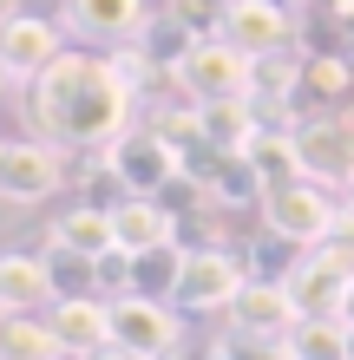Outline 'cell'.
<instances>
[{
	"mask_svg": "<svg viewBox=\"0 0 354 360\" xmlns=\"http://www.w3.org/2000/svg\"><path fill=\"white\" fill-rule=\"evenodd\" d=\"M132 112H138V92L125 86V72L112 59L59 53L33 79V124L59 151H106L112 138L132 131Z\"/></svg>",
	"mask_w": 354,
	"mask_h": 360,
	"instance_id": "6da1fadb",
	"label": "cell"
},
{
	"mask_svg": "<svg viewBox=\"0 0 354 360\" xmlns=\"http://www.w3.org/2000/svg\"><path fill=\"white\" fill-rule=\"evenodd\" d=\"M249 79H256V59L243 46H230L223 33H203L184 46V59L171 66V86L191 105H223V98H249Z\"/></svg>",
	"mask_w": 354,
	"mask_h": 360,
	"instance_id": "7a4b0ae2",
	"label": "cell"
},
{
	"mask_svg": "<svg viewBox=\"0 0 354 360\" xmlns=\"http://www.w3.org/2000/svg\"><path fill=\"white\" fill-rule=\"evenodd\" d=\"M335 217H341V197H335L328 184H315V177L276 184V190L263 197V229H269L276 243H296V249H315V243H328Z\"/></svg>",
	"mask_w": 354,
	"mask_h": 360,
	"instance_id": "3957f363",
	"label": "cell"
},
{
	"mask_svg": "<svg viewBox=\"0 0 354 360\" xmlns=\"http://www.w3.org/2000/svg\"><path fill=\"white\" fill-rule=\"evenodd\" d=\"M106 164L118 171L125 197H164V190L184 177V151L158 131V124H132L125 138H112L106 144Z\"/></svg>",
	"mask_w": 354,
	"mask_h": 360,
	"instance_id": "277c9868",
	"label": "cell"
},
{
	"mask_svg": "<svg viewBox=\"0 0 354 360\" xmlns=\"http://www.w3.org/2000/svg\"><path fill=\"white\" fill-rule=\"evenodd\" d=\"M249 282V262L223 243H203V249H184V275H177V308L191 314H230V302Z\"/></svg>",
	"mask_w": 354,
	"mask_h": 360,
	"instance_id": "5b68a950",
	"label": "cell"
},
{
	"mask_svg": "<svg viewBox=\"0 0 354 360\" xmlns=\"http://www.w3.org/2000/svg\"><path fill=\"white\" fill-rule=\"evenodd\" d=\"M66 177V151L53 138H0V203H46Z\"/></svg>",
	"mask_w": 354,
	"mask_h": 360,
	"instance_id": "8992f818",
	"label": "cell"
},
{
	"mask_svg": "<svg viewBox=\"0 0 354 360\" xmlns=\"http://www.w3.org/2000/svg\"><path fill=\"white\" fill-rule=\"evenodd\" d=\"M282 282H289V302H296L302 321L308 314H354V269L328 249H302L282 269Z\"/></svg>",
	"mask_w": 354,
	"mask_h": 360,
	"instance_id": "52a82bcc",
	"label": "cell"
},
{
	"mask_svg": "<svg viewBox=\"0 0 354 360\" xmlns=\"http://www.w3.org/2000/svg\"><path fill=\"white\" fill-rule=\"evenodd\" d=\"M112 341L144 360H171L184 347V321L158 295H112Z\"/></svg>",
	"mask_w": 354,
	"mask_h": 360,
	"instance_id": "ba28073f",
	"label": "cell"
},
{
	"mask_svg": "<svg viewBox=\"0 0 354 360\" xmlns=\"http://www.w3.org/2000/svg\"><path fill=\"white\" fill-rule=\"evenodd\" d=\"M296 144H302V171L315 184H328V190L354 184V124L341 112H315L308 124H296Z\"/></svg>",
	"mask_w": 354,
	"mask_h": 360,
	"instance_id": "9c48e42d",
	"label": "cell"
},
{
	"mask_svg": "<svg viewBox=\"0 0 354 360\" xmlns=\"http://www.w3.org/2000/svg\"><path fill=\"white\" fill-rule=\"evenodd\" d=\"M217 33L230 46H243L249 59L282 53V46H296V7H282V0H230Z\"/></svg>",
	"mask_w": 354,
	"mask_h": 360,
	"instance_id": "30bf717a",
	"label": "cell"
},
{
	"mask_svg": "<svg viewBox=\"0 0 354 360\" xmlns=\"http://www.w3.org/2000/svg\"><path fill=\"white\" fill-rule=\"evenodd\" d=\"M59 53H66V46H59V27H53L46 13H20L13 7L7 20H0V66H7L20 86H33Z\"/></svg>",
	"mask_w": 354,
	"mask_h": 360,
	"instance_id": "8fae6325",
	"label": "cell"
},
{
	"mask_svg": "<svg viewBox=\"0 0 354 360\" xmlns=\"http://www.w3.org/2000/svg\"><path fill=\"white\" fill-rule=\"evenodd\" d=\"M46 321H53V334H59V354L66 360H86V354H99L112 341V302L106 295H59V302L46 308Z\"/></svg>",
	"mask_w": 354,
	"mask_h": 360,
	"instance_id": "7c38bea8",
	"label": "cell"
},
{
	"mask_svg": "<svg viewBox=\"0 0 354 360\" xmlns=\"http://www.w3.org/2000/svg\"><path fill=\"white\" fill-rule=\"evenodd\" d=\"M151 0H66V20L79 39H106V46H132L151 27Z\"/></svg>",
	"mask_w": 354,
	"mask_h": 360,
	"instance_id": "4fadbf2b",
	"label": "cell"
},
{
	"mask_svg": "<svg viewBox=\"0 0 354 360\" xmlns=\"http://www.w3.org/2000/svg\"><path fill=\"white\" fill-rule=\"evenodd\" d=\"M53 302H59L53 262L27 256V249H0V308H7V314H39Z\"/></svg>",
	"mask_w": 354,
	"mask_h": 360,
	"instance_id": "5bb4252c",
	"label": "cell"
},
{
	"mask_svg": "<svg viewBox=\"0 0 354 360\" xmlns=\"http://www.w3.org/2000/svg\"><path fill=\"white\" fill-rule=\"evenodd\" d=\"M223 321H230V328H249V334H289L302 314H296V302H289V282H282V275H276V282H269V275H249Z\"/></svg>",
	"mask_w": 354,
	"mask_h": 360,
	"instance_id": "9a60e30c",
	"label": "cell"
},
{
	"mask_svg": "<svg viewBox=\"0 0 354 360\" xmlns=\"http://www.w3.org/2000/svg\"><path fill=\"white\" fill-rule=\"evenodd\" d=\"M112 223H118V249H132V256H144V249H164V243H177V210L164 203V197H125L112 210Z\"/></svg>",
	"mask_w": 354,
	"mask_h": 360,
	"instance_id": "2e32d148",
	"label": "cell"
},
{
	"mask_svg": "<svg viewBox=\"0 0 354 360\" xmlns=\"http://www.w3.org/2000/svg\"><path fill=\"white\" fill-rule=\"evenodd\" d=\"M53 243L72 249V256H86V262H99L106 249H118V223H112V210H99V203H72L66 217L53 223Z\"/></svg>",
	"mask_w": 354,
	"mask_h": 360,
	"instance_id": "e0dca14e",
	"label": "cell"
},
{
	"mask_svg": "<svg viewBox=\"0 0 354 360\" xmlns=\"http://www.w3.org/2000/svg\"><path fill=\"white\" fill-rule=\"evenodd\" d=\"M197 112H203V138L217 151H249V138L263 131L256 98H223V105H197Z\"/></svg>",
	"mask_w": 354,
	"mask_h": 360,
	"instance_id": "ac0fdd59",
	"label": "cell"
},
{
	"mask_svg": "<svg viewBox=\"0 0 354 360\" xmlns=\"http://www.w3.org/2000/svg\"><path fill=\"white\" fill-rule=\"evenodd\" d=\"M302 92L322 105V112H341L354 92V66L348 53H302Z\"/></svg>",
	"mask_w": 354,
	"mask_h": 360,
	"instance_id": "d6986e66",
	"label": "cell"
},
{
	"mask_svg": "<svg viewBox=\"0 0 354 360\" xmlns=\"http://www.w3.org/2000/svg\"><path fill=\"white\" fill-rule=\"evenodd\" d=\"M348 334L354 314H308L289 328V347H296V360H348Z\"/></svg>",
	"mask_w": 354,
	"mask_h": 360,
	"instance_id": "ffe728a7",
	"label": "cell"
},
{
	"mask_svg": "<svg viewBox=\"0 0 354 360\" xmlns=\"http://www.w3.org/2000/svg\"><path fill=\"white\" fill-rule=\"evenodd\" d=\"M0 360H66V354H59L53 321H33V314H7L0 308Z\"/></svg>",
	"mask_w": 354,
	"mask_h": 360,
	"instance_id": "44dd1931",
	"label": "cell"
},
{
	"mask_svg": "<svg viewBox=\"0 0 354 360\" xmlns=\"http://www.w3.org/2000/svg\"><path fill=\"white\" fill-rule=\"evenodd\" d=\"M210 360H296V347H289V334H249L223 321V334L210 341Z\"/></svg>",
	"mask_w": 354,
	"mask_h": 360,
	"instance_id": "7402d4cb",
	"label": "cell"
},
{
	"mask_svg": "<svg viewBox=\"0 0 354 360\" xmlns=\"http://www.w3.org/2000/svg\"><path fill=\"white\" fill-rule=\"evenodd\" d=\"M92 288H106V302H112V288L132 295V249H106V256L92 262Z\"/></svg>",
	"mask_w": 354,
	"mask_h": 360,
	"instance_id": "603a6c76",
	"label": "cell"
},
{
	"mask_svg": "<svg viewBox=\"0 0 354 360\" xmlns=\"http://www.w3.org/2000/svg\"><path fill=\"white\" fill-rule=\"evenodd\" d=\"M315 249H328V256H341V262L354 269V203H341V217H335V229H328V243H315Z\"/></svg>",
	"mask_w": 354,
	"mask_h": 360,
	"instance_id": "cb8c5ba5",
	"label": "cell"
},
{
	"mask_svg": "<svg viewBox=\"0 0 354 360\" xmlns=\"http://www.w3.org/2000/svg\"><path fill=\"white\" fill-rule=\"evenodd\" d=\"M86 360H144V354H132V347H118V341H106L99 354H86Z\"/></svg>",
	"mask_w": 354,
	"mask_h": 360,
	"instance_id": "d4e9b609",
	"label": "cell"
},
{
	"mask_svg": "<svg viewBox=\"0 0 354 360\" xmlns=\"http://www.w3.org/2000/svg\"><path fill=\"white\" fill-rule=\"evenodd\" d=\"M328 13H335V20H354V0H328Z\"/></svg>",
	"mask_w": 354,
	"mask_h": 360,
	"instance_id": "484cf974",
	"label": "cell"
},
{
	"mask_svg": "<svg viewBox=\"0 0 354 360\" xmlns=\"http://www.w3.org/2000/svg\"><path fill=\"white\" fill-rule=\"evenodd\" d=\"M7 86H20V79H13V72H7V66H0V92H7Z\"/></svg>",
	"mask_w": 354,
	"mask_h": 360,
	"instance_id": "4316f807",
	"label": "cell"
},
{
	"mask_svg": "<svg viewBox=\"0 0 354 360\" xmlns=\"http://www.w3.org/2000/svg\"><path fill=\"white\" fill-rule=\"evenodd\" d=\"M348 203H354V184H348Z\"/></svg>",
	"mask_w": 354,
	"mask_h": 360,
	"instance_id": "83f0119b",
	"label": "cell"
}]
</instances>
